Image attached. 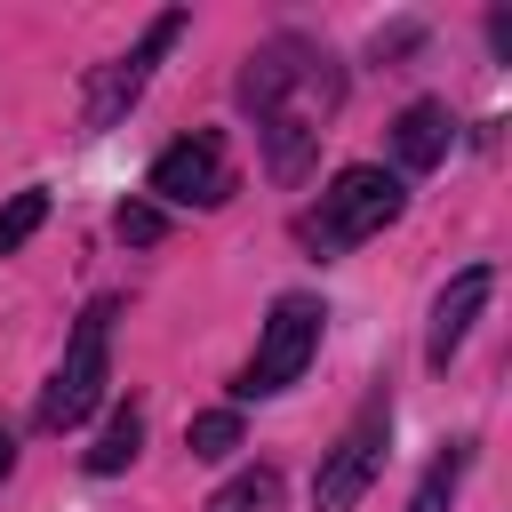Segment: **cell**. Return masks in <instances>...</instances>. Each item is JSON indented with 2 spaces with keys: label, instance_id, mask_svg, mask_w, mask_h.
I'll list each match as a JSON object with an SVG mask.
<instances>
[{
  "label": "cell",
  "instance_id": "cell-1",
  "mask_svg": "<svg viewBox=\"0 0 512 512\" xmlns=\"http://www.w3.org/2000/svg\"><path fill=\"white\" fill-rule=\"evenodd\" d=\"M240 104H248L256 120H312V128L328 136V112L344 104V72H336V56H328L320 40L280 32V40H264V48L240 64Z\"/></svg>",
  "mask_w": 512,
  "mask_h": 512
},
{
  "label": "cell",
  "instance_id": "cell-12",
  "mask_svg": "<svg viewBox=\"0 0 512 512\" xmlns=\"http://www.w3.org/2000/svg\"><path fill=\"white\" fill-rule=\"evenodd\" d=\"M464 464H472V448H440V456L424 464V480H416L408 512H456V480H464Z\"/></svg>",
  "mask_w": 512,
  "mask_h": 512
},
{
  "label": "cell",
  "instance_id": "cell-11",
  "mask_svg": "<svg viewBox=\"0 0 512 512\" xmlns=\"http://www.w3.org/2000/svg\"><path fill=\"white\" fill-rule=\"evenodd\" d=\"M208 512H280V472H272V464L232 472V480L208 496Z\"/></svg>",
  "mask_w": 512,
  "mask_h": 512
},
{
  "label": "cell",
  "instance_id": "cell-9",
  "mask_svg": "<svg viewBox=\"0 0 512 512\" xmlns=\"http://www.w3.org/2000/svg\"><path fill=\"white\" fill-rule=\"evenodd\" d=\"M448 136H456V120H448V104H408L400 120H392V152H400V168H440L448 160Z\"/></svg>",
  "mask_w": 512,
  "mask_h": 512
},
{
  "label": "cell",
  "instance_id": "cell-5",
  "mask_svg": "<svg viewBox=\"0 0 512 512\" xmlns=\"http://www.w3.org/2000/svg\"><path fill=\"white\" fill-rule=\"evenodd\" d=\"M320 328H328V312H320V296H280L272 304V320H264V336H256V360L240 368V400H264V392H288L304 368H312V352H320Z\"/></svg>",
  "mask_w": 512,
  "mask_h": 512
},
{
  "label": "cell",
  "instance_id": "cell-16",
  "mask_svg": "<svg viewBox=\"0 0 512 512\" xmlns=\"http://www.w3.org/2000/svg\"><path fill=\"white\" fill-rule=\"evenodd\" d=\"M8 472H16V432L0 424V480H8Z\"/></svg>",
  "mask_w": 512,
  "mask_h": 512
},
{
  "label": "cell",
  "instance_id": "cell-13",
  "mask_svg": "<svg viewBox=\"0 0 512 512\" xmlns=\"http://www.w3.org/2000/svg\"><path fill=\"white\" fill-rule=\"evenodd\" d=\"M40 224H48V192L32 184V192H16V200L0 208V256H16V248L40 232Z\"/></svg>",
  "mask_w": 512,
  "mask_h": 512
},
{
  "label": "cell",
  "instance_id": "cell-4",
  "mask_svg": "<svg viewBox=\"0 0 512 512\" xmlns=\"http://www.w3.org/2000/svg\"><path fill=\"white\" fill-rule=\"evenodd\" d=\"M384 448H392V392H368L360 416L336 432V448L312 472V512H352L368 496V480L384 472Z\"/></svg>",
  "mask_w": 512,
  "mask_h": 512
},
{
  "label": "cell",
  "instance_id": "cell-6",
  "mask_svg": "<svg viewBox=\"0 0 512 512\" xmlns=\"http://www.w3.org/2000/svg\"><path fill=\"white\" fill-rule=\"evenodd\" d=\"M184 40V8H168V16H152V32L128 48V56H112V64H96V80H88V104H80V120L88 128H112L136 96H144V80H152V64L168 56Z\"/></svg>",
  "mask_w": 512,
  "mask_h": 512
},
{
  "label": "cell",
  "instance_id": "cell-14",
  "mask_svg": "<svg viewBox=\"0 0 512 512\" xmlns=\"http://www.w3.org/2000/svg\"><path fill=\"white\" fill-rule=\"evenodd\" d=\"M232 448H240V416H232V408L192 416V456H208V464H216V456H232Z\"/></svg>",
  "mask_w": 512,
  "mask_h": 512
},
{
  "label": "cell",
  "instance_id": "cell-3",
  "mask_svg": "<svg viewBox=\"0 0 512 512\" xmlns=\"http://www.w3.org/2000/svg\"><path fill=\"white\" fill-rule=\"evenodd\" d=\"M112 320H120L112 296H96V304L72 320V344H64L48 392H40V432H72V424L104 400V384H112Z\"/></svg>",
  "mask_w": 512,
  "mask_h": 512
},
{
  "label": "cell",
  "instance_id": "cell-7",
  "mask_svg": "<svg viewBox=\"0 0 512 512\" xmlns=\"http://www.w3.org/2000/svg\"><path fill=\"white\" fill-rule=\"evenodd\" d=\"M152 192L176 200V208H224L232 200V160L216 136H176L160 160H152Z\"/></svg>",
  "mask_w": 512,
  "mask_h": 512
},
{
  "label": "cell",
  "instance_id": "cell-15",
  "mask_svg": "<svg viewBox=\"0 0 512 512\" xmlns=\"http://www.w3.org/2000/svg\"><path fill=\"white\" fill-rule=\"evenodd\" d=\"M112 232H120V240H128V248H152V240H160V232H168V216H160V208H152V200H128V208H120V216H112Z\"/></svg>",
  "mask_w": 512,
  "mask_h": 512
},
{
  "label": "cell",
  "instance_id": "cell-2",
  "mask_svg": "<svg viewBox=\"0 0 512 512\" xmlns=\"http://www.w3.org/2000/svg\"><path fill=\"white\" fill-rule=\"evenodd\" d=\"M400 208H408V184L392 176V168H336L328 176V192H320V208L304 216V240L312 248H360V240H376L384 224H400Z\"/></svg>",
  "mask_w": 512,
  "mask_h": 512
},
{
  "label": "cell",
  "instance_id": "cell-8",
  "mask_svg": "<svg viewBox=\"0 0 512 512\" xmlns=\"http://www.w3.org/2000/svg\"><path fill=\"white\" fill-rule=\"evenodd\" d=\"M488 288H496V272H488V264H464V272L440 288V304H432V336H424V360H432V368H448V360H456V344L472 336V320H480Z\"/></svg>",
  "mask_w": 512,
  "mask_h": 512
},
{
  "label": "cell",
  "instance_id": "cell-10",
  "mask_svg": "<svg viewBox=\"0 0 512 512\" xmlns=\"http://www.w3.org/2000/svg\"><path fill=\"white\" fill-rule=\"evenodd\" d=\"M136 448H144V408L128 400V408H112V424L96 432L88 472H96V480H112V472H128V464H136Z\"/></svg>",
  "mask_w": 512,
  "mask_h": 512
}]
</instances>
